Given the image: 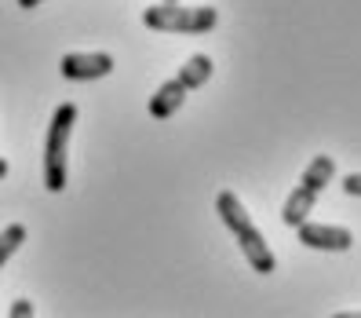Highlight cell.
<instances>
[{"label": "cell", "mask_w": 361, "mask_h": 318, "mask_svg": "<svg viewBox=\"0 0 361 318\" xmlns=\"http://www.w3.org/2000/svg\"><path fill=\"white\" fill-rule=\"evenodd\" d=\"M216 212H219L223 227L230 230L233 238H238V245H241V252H245V260L252 264V271H256V274H274V267H278V260H274V249L267 245L263 230L252 223L245 201L233 194V190H219Z\"/></svg>", "instance_id": "1"}, {"label": "cell", "mask_w": 361, "mask_h": 318, "mask_svg": "<svg viewBox=\"0 0 361 318\" xmlns=\"http://www.w3.org/2000/svg\"><path fill=\"white\" fill-rule=\"evenodd\" d=\"M77 124V106L62 102L51 114L48 124V139H44V187L51 194L66 190V151H70V132Z\"/></svg>", "instance_id": "2"}, {"label": "cell", "mask_w": 361, "mask_h": 318, "mask_svg": "<svg viewBox=\"0 0 361 318\" xmlns=\"http://www.w3.org/2000/svg\"><path fill=\"white\" fill-rule=\"evenodd\" d=\"M142 23L157 33H208L219 26L216 8H186L179 0H161V4L142 11Z\"/></svg>", "instance_id": "3"}, {"label": "cell", "mask_w": 361, "mask_h": 318, "mask_svg": "<svg viewBox=\"0 0 361 318\" xmlns=\"http://www.w3.org/2000/svg\"><path fill=\"white\" fill-rule=\"evenodd\" d=\"M332 176H336V161L329 158V154H317L307 168H303V179H300V187L292 190V194L285 198V208H281V220L288 223V227H300L310 212H314V205H317V198H322V190L332 183Z\"/></svg>", "instance_id": "4"}, {"label": "cell", "mask_w": 361, "mask_h": 318, "mask_svg": "<svg viewBox=\"0 0 361 318\" xmlns=\"http://www.w3.org/2000/svg\"><path fill=\"white\" fill-rule=\"evenodd\" d=\"M295 235H300V245L317 249V252H347L354 245L350 230L336 227V223H310V220H303L300 227H295Z\"/></svg>", "instance_id": "5"}, {"label": "cell", "mask_w": 361, "mask_h": 318, "mask_svg": "<svg viewBox=\"0 0 361 318\" xmlns=\"http://www.w3.org/2000/svg\"><path fill=\"white\" fill-rule=\"evenodd\" d=\"M62 77L66 81H99L106 73H114V55L106 52H70L62 59Z\"/></svg>", "instance_id": "6"}, {"label": "cell", "mask_w": 361, "mask_h": 318, "mask_svg": "<svg viewBox=\"0 0 361 318\" xmlns=\"http://www.w3.org/2000/svg\"><path fill=\"white\" fill-rule=\"evenodd\" d=\"M186 95H190V92L183 88V81H179V77L164 81L161 88L154 92V99H150V114H154L157 121H168V117H176V114L183 110Z\"/></svg>", "instance_id": "7"}, {"label": "cell", "mask_w": 361, "mask_h": 318, "mask_svg": "<svg viewBox=\"0 0 361 318\" xmlns=\"http://www.w3.org/2000/svg\"><path fill=\"white\" fill-rule=\"evenodd\" d=\"M179 81H183V88L186 92H197V88H204V84L212 81V59L208 55H190L183 66H179V73H176Z\"/></svg>", "instance_id": "8"}, {"label": "cell", "mask_w": 361, "mask_h": 318, "mask_svg": "<svg viewBox=\"0 0 361 318\" xmlns=\"http://www.w3.org/2000/svg\"><path fill=\"white\" fill-rule=\"evenodd\" d=\"M23 242H26V227L23 223H11V227L0 230V271H4V264L15 257Z\"/></svg>", "instance_id": "9"}, {"label": "cell", "mask_w": 361, "mask_h": 318, "mask_svg": "<svg viewBox=\"0 0 361 318\" xmlns=\"http://www.w3.org/2000/svg\"><path fill=\"white\" fill-rule=\"evenodd\" d=\"M8 314H11V318H33V304H30V300H15V304L8 307Z\"/></svg>", "instance_id": "10"}, {"label": "cell", "mask_w": 361, "mask_h": 318, "mask_svg": "<svg viewBox=\"0 0 361 318\" xmlns=\"http://www.w3.org/2000/svg\"><path fill=\"white\" fill-rule=\"evenodd\" d=\"M343 190H347V194H354V198H361V172L343 176Z\"/></svg>", "instance_id": "11"}, {"label": "cell", "mask_w": 361, "mask_h": 318, "mask_svg": "<svg viewBox=\"0 0 361 318\" xmlns=\"http://www.w3.org/2000/svg\"><path fill=\"white\" fill-rule=\"evenodd\" d=\"M15 4H18V8H26V11H30V8H40V4H44V0H15Z\"/></svg>", "instance_id": "12"}, {"label": "cell", "mask_w": 361, "mask_h": 318, "mask_svg": "<svg viewBox=\"0 0 361 318\" xmlns=\"http://www.w3.org/2000/svg\"><path fill=\"white\" fill-rule=\"evenodd\" d=\"M4 176H8V161H4V158H0V179H4Z\"/></svg>", "instance_id": "13"}, {"label": "cell", "mask_w": 361, "mask_h": 318, "mask_svg": "<svg viewBox=\"0 0 361 318\" xmlns=\"http://www.w3.org/2000/svg\"><path fill=\"white\" fill-rule=\"evenodd\" d=\"M339 318H361V314H339Z\"/></svg>", "instance_id": "14"}]
</instances>
